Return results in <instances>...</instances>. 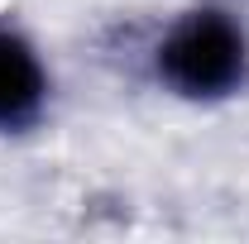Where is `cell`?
<instances>
[{
	"mask_svg": "<svg viewBox=\"0 0 249 244\" xmlns=\"http://www.w3.org/2000/svg\"><path fill=\"white\" fill-rule=\"evenodd\" d=\"M158 72L182 96H225L245 82V34L225 15H187L158 48Z\"/></svg>",
	"mask_w": 249,
	"mask_h": 244,
	"instance_id": "6da1fadb",
	"label": "cell"
},
{
	"mask_svg": "<svg viewBox=\"0 0 249 244\" xmlns=\"http://www.w3.org/2000/svg\"><path fill=\"white\" fill-rule=\"evenodd\" d=\"M43 105V67L24 38L0 34V129H15Z\"/></svg>",
	"mask_w": 249,
	"mask_h": 244,
	"instance_id": "7a4b0ae2",
	"label": "cell"
}]
</instances>
